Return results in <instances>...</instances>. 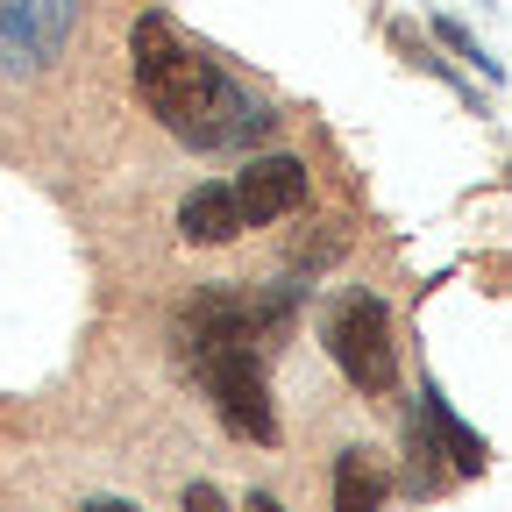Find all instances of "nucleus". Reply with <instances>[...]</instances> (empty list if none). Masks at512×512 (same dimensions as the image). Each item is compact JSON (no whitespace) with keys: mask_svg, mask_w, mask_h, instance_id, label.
Wrapping results in <instances>:
<instances>
[{"mask_svg":"<svg viewBox=\"0 0 512 512\" xmlns=\"http://www.w3.org/2000/svg\"><path fill=\"white\" fill-rule=\"evenodd\" d=\"M128 64H136V93L143 107L171 128L178 143L192 150H235V143H256L271 128V107L242 93L221 64L185 43L164 15H143L136 36H128Z\"/></svg>","mask_w":512,"mask_h":512,"instance_id":"nucleus-1","label":"nucleus"},{"mask_svg":"<svg viewBox=\"0 0 512 512\" xmlns=\"http://www.w3.org/2000/svg\"><path fill=\"white\" fill-rule=\"evenodd\" d=\"M320 335H328V356L342 363V377L356 392H392L399 384V349H392V313H384V299H370V292L335 299Z\"/></svg>","mask_w":512,"mask_h":512,"instance_id":"nucleus-2","label":"nucleus"},{"mask_svg":"<svg viewBox=\"0 0 512 512\" xmlns=\"http://www.w3.org/2000/svg\"><path fill=\"white\" fill-rule=\"evenodd\" d=\"M79 22V0H0V64L8 72H43L64 57Z\"/></svg>","mask_w":512,"mask_h":512,"instance_id":"nucleus-3","label":"nucleus"},{"mask_svg":"<svg viewBox=\"0 0 512 512\" xmlns=\"http://www.w3.org/2000/svg\"><path fill=\"white\" fill-rule=\"evenodd\" d=\"M228 192H235L242 228L285 221V214H299V207H306V164H299V157H256Z\"/></svg>","mask_w":512,"mask_h":512,"instance_id":"nucleus-4","label":"nucleus"},{"mask_svg":"<svg viewBox=\"0 0 512 512\" xmlns=\"http://www.w3.org/2000/svg\"><path fill=\"white\" fill-rule=\"evenodd\" d=\"M178 235L200 242V249H221L242 235V214H235V192L228 185H192L178 200Z\"/></svg>","mask_w":512,"mask_h":512,"instance_id":"nucleus-5","label":"nucleus"},{"mask_svg":"<svg viewBox=\"0 0 512 512\" xmlns=\"http://www.w3.org/2000/svg\"><path fill=\"white\" fill-rule=\"evenodd\" d=\"M335 512H384V477L363 448H342L335 463Z\"/></svg>","mask_w":512,"mask_h":512,"instance_id":"nucleus-6","label":"nucleus"},{"mask_svg":"<svg viewBox=\"0 0 512 512\" xmlns=\"http://www.w3.org/2000/svg\"><path fill=\"white\" fill-rule=\"evenodd\" d=\"M427 427L441 434V448H448V463H456L463 477H477V470H484V441H477V434H470V427H463L456 413H448L441 399H427Z\"/></svg>","mask_w":512,"mask_h":512,"instance_id":"nucleus-7","label":"nucleus"},{"mask_svg":"<svg viewBox=\"0 0 512 512\" xmlns=\"http://www.w3.org/2000/svg\"><path fill=\"white\" fill-rule=\"evenodd\" d=\"M434 36H441V43H448V50H463V57H470V64H484V72H491V79H498V64H491V57H484V43H477V36H470V29H463V22H434Z\"/></svg>","mask_w":512,"mask_h":512,"instance_id":"nucleus-8","label":"nucleus"},{"mask_svg":"<svg viewBox=\"0 0 512 512\" xmlns=\"http://www.w3.org/2000/svg\"><path fill=\"white\" fill-rule=\"evenodd\" d=\"M185 512H228V498L214 484H185Z\"/></svg>","mask_w":512,"mask_h":512,"instance_id":"nucleus-9","label":"nucleus"},{"mask_svg":"<svg viewBox=\"0 0 512 512\" xmlns=\"http://www.w3.org/2000/svg\"><path fill=\"white\" fill-rule=\"evenodd\" d=\"M249 512H285V505H278L271 491H256V498H249Z\"/></svg>","mask_w":512,"mask_h":512,"instance_id":"nucleus-10","label":"nucleus"},{"mask_svg":"<svg viewBox=\"0 0 512 512\" xmlns=\"http://www.w3.org/2000/svg\"><path fill=\"white\" fill-rule=\"evenodd\" d=\"M86 512H136V505H121V498H93Z\"/></svg>","mask_w":512,"mask_h":512,"instance_id":"nucleus-11","label":"nucleus"}]
</instances>
